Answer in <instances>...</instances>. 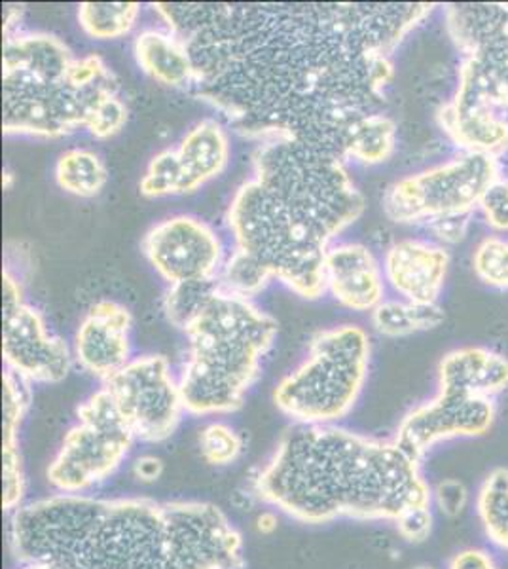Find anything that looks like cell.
Here are the masks:
<instances>
[{"instance_id":"6da1fadb","label":"cell","mask_w":508,"mask_h":569,"mask_svg":"<svg viewBox=\"0 0 508 569\" xmlns=\"http://www.w3.org/2000/svg\"><path fill=\"white\" fill-rule=\"evenodd\" d=\"M192 56L193 91L241 136L298 141L346 160L362 118L381 112L391 53L427 2H158Z\"/></svg>"},{"instance_id":"7a4b0ae2","label":"cell","mask_w":508,"mask_h":569,"mask_svg":"<svg viewBox=\"0 0 508 569\" xmlns=\"http://www.w3.org/2000/svg\"><path fill=\"white\" fill-rule=\"evenodd\" d=\"M21 563L72 569H243V536L207 501L53 493L8 515Z\"/></svg>"},{"instance_id":"3957f363","label":"cell","mask_w":508,"mask_h":569,"mask_svg":"<svg viewBox=\"0 0 508 569\" xmlns=\"http://www.w3.org/2000/svg\"><path fill=\"white\" fill-rule=\"evenodd\" d=\"M367 200L346 160L303 142H260L252 177L228 208L233 249L249 254L298 297L327 291L325 254L362 217Z\"/></svg>"},{"instance_id":"277c9868","label":"cell","mask_w":508,"mask_h":569,"mask_svg":"<svg viewBox=\"0 0 508 569\" xmlns=\"http://www.w3.org/2000/svg\"><path fill=\"white\" fill-rule=\"evenodd\" d=\"M252 486L265 503L311 526L343 518L392 525L414 505L432 503L421 461L397 440L338 426L289 427Z\"/></svg>"},{"instance_id":"5b68a950","label":"cell","mask_w":508,"mask_h":569,"mask_svg":"<svg viewBox=\"0 0 508 569\" xmlns=\"http://www.w3.org/2000/svg\"><path fill=\"white\" fill-rule=\"evenodd\" d=\"M188 338L179 386L187 412L232 415L260 376L279 325L247 298L215 292L182 330Z\"/></svg>"},{"instance_id":"8992f818","label":"cell","mask_w":508,"mask_h":569,"mask_svg":"<svg viewBox=\"0 0 508 569\" xmlns=\"http://www.w3.org/2000/svg\"><path fill=\"white\" fill-rule=\"evenodd\" d=\"M118 84L96 53L77 59L69 77L58 80L2 71V131L58 139L84 128L96 139H110L129 117Z\"/></svg>"},{"instance_id":"52a82bcc","label":"cell","mask_w":508,"mask_h":569,"mask_svg":"<svg viewBox=\"0 0 508 569\" xmlns=\"http://www.w3.org/2000/svg\"><path fill=\"white\" fill-rule=\"evenodd\" d=\"M370 353V337L357 325L317 332L308 357L273 389L276 407L300 426H336L359 401Z\"/></svg>"},{"instance_id":"ba28073f","label":"cell","mask_w":508,"mask_h":569,"mask_svg":"<svg viewBox=\"0 0 508 569\" xmlns=\"http://www.w3.org/2000/svg\"><path fill=\"white\" fill-rule=\"evenodd\" d=\"M136 440L109 391L101 388L78 407L77 423L64 435L46 479L58 493L91 492L122 467Z\"/></svg>"},{"instance_id":"9c48e42d","label":"cell","mask_w":508,"mask_h":569,"mask_svg":"<svg viewBox=\"0 0 508 569\" xmlns=\"http://www.w3.org/2000/svg\"><path fill=\"white\" fill-rule=\"evenodd\" d=\"M501 177L497 158L459 152L445 163L392 182L384 196L387 219L399 224L470 214L480 208L486 190Z\"/></svg>"},{"instance_id":"30bf717a","label":"cell","mask_w":508,"mask_h":569,"mask_svg":"<svg viewBox=\"0 0 508 569\" xmlns=\"http://www.w3.org/2000/svg\"><path fill=\"white\" fill-rule=\"evenodd\" d=\"M131 433L142 442H163L177 431L185 401L179 380L163 356L133 357L103 382Z\"/></svg>"},{"instance_id":"8fae6325","label":"cell","mask_w":508,"mask_h":569,"mask_svg":"<svg viewBox=\"0 0 508 569\" xmlns=\"http://www.w3.org/2000/svg\"><path fill=\"white\" fill-rule=\"evenodd\" d=\"M2 357L7 369L31 383H58L72 367L69 346L48 329L42 313L23 300L10 268L2 272Z\"/></svg>"},{"instance_id":"7c38bea8","label":"cell","mask_w":508,"mask_h":569,"mask_svg":"<svg viewBox=\"0 0 508 569\" xmlns=\"http://www.w3.org/2000/svg\"><path fill=\"white\" fill-rule=\"evenodd\" d=\"M142 252L169 284L217 279L226 260L217 232L192 214H175L150 228Z\"/></svg>"},{"instance_id":"4fadbf2b","label":"cell","mask_w":508,"mask_h":569,"mask_svg":"<svg viewBox=\"0 0 508 569\" xmlns=\"http://www.w3.org/2000/svg\"><path fill=\"white\" fill-rule=\"evenodd\" d=\"M496 418L497 405L491 399L437 391L432 399L421 402L402 418L392 439L406 452L424 461L438 445L484 437Z\"/></svg>"},{"instance_id":"5bb4252c","label":"cell","mask_w":508,"mask_h":569,"mask_svg":"<svg viewBox=\"0 0 508 569\" xmlns=\"http://www.w3.org/2000/svg\"><path fill=\"white\" fill-rule=\"evenodd\" d=\"M131 313L114 300H99L80 321L74 335V359L80 369L107 382L131 357Z\"/></svg>"},{"instance_id":"9a60e30c","label":"cell","mask_w":508,"mask_h":569,"mask_svg":"<svg viewBox=\"0 0 508 569\" xmlns=\"http://www.w3.org/2000/svg\"><path fill=\"white\" fill-rule=\"evenodd\" d=\"M450 252L429 240L395 241L384 257V276L406 302L432 305L445 289Z\"/></svg>"},{"instance_id":"2e32d148","label":"cell","mask_w":508,"mask_h":569,"mask_svg":"<svg viewBox=\"0 0 508 569\" xmlns=\"http://www.w3.org/2000/svg\"><path fill=\"white\" fill-rule=\"evenodd\" d=\"M384 266L362 243H338L325 254V283L338 305L372 311L386 300Z\"/></svg>"},{"instance_id":"e0dca14e","label":"cell","mask_w":508,"mask_h":569,"mask_svg":"<svg viewBox=\"0 0 508 569\" xmlns=\"http://www.w3.org/2000/svg\"><path fill=\"white\" fill-rule=\"evenodd\" d=\"M459 152L501 158L508 152V112L475 99L451 96L437 114Z\"/></svg>"},{"instance_id":"ac0fdd59","label":"cell","mask_w":508,"mask_h":569,"mask_svg":"<svg viewBox=\"0 0 508 569\" xmlns=\"http://www.w3.org/2000/svg\"><path fill=\"white\" fill-rule=\"evenodd\" d=\"M438 391L496 401L508 391V359L480 346L450 351L438 362Z\"/></svg>"},{"instance_id":"d6986e66","label":"cell","mask_w":508,"mask_h":569,"mask_svg":"<svg viewBox=\"0 0 508 569\" xmlns=\"http://www.w3.org/2000/svg\"><path fill=\"white\" fill-rule=\"evenodd\" d=\"M179 158L180 194H193L217 179L230 162V137L217 118H206L192 126L175 147Z\"/></svg>"},{"instance_id":"ffe728a7","label":"cell","mask_w":508,"mask_h":569,"mask_svg":"<svg viewBox=\"0 0 508 569\" xmlns=\"http://www.w3.org/2000/svg\"><path fill=\"white\" fill-rule=\"evenodd\" d=\"M77 59L71 48L53 34L26 33L20 29L4 33L2 71H20L46 80H58L69 77Z\"/></svg>"},{"instance_id":"44dd1931","label":"cell","mask_w":508,"mask_h":569,"mask_svg":"<svg viewBox=\"0 0 508 569\" xmlns=\"http://www.w3.org/2000/svg\"><path fill=\"white\" fill-rule=\"evenodd\" d=\"M137 66L156 82L171 88H192L196 67L187 44L169 29H145L133 42Z\"/></svg>"},{"instance_id":"7402d4cb","label":"cell","mask_w":508,"mask_h":569,"mask_svg":"<svg viewBox=\"0 0 508 569\" xmlns=\"http://www.w3.org/2000/svg\"><path fill=\"white\" fill-rule=\"evenodd\" d=\"M475 509L489 543L508 552V467H496L486 475L478 486Z\"/></svg>"},{"instance_id":"603a6c76","label":"cell","mask_w":508,"mask_h":569,"mask_svg":"<svg viewBox=\"0 0 508 569\" xmlns=\"http://www.w3.org/2000/svg\"><path fill=\"white\" fill-rule=\"evenodd\" d=\"M373 329L384 337H408L421 330L437 329L445 323L446 313L438 302L418 305L406 300H384L370 311Z\"/></svg>"},{"instance_id":"cb8c5ba5","label":"cell","mask_w":508,"mask_h":569,"mask_svg":"<svg viewBox=\"0 0 508 569\" xmlns=\"http://www.w3.org/2000/svg\"><path fill=\"white\" fill-rule=\"evenodd\" d=\"M56 182L69 194L96 198L107 187L109 171L101 156L93 150L71 149L59 156L56 162Z\"/></svg>"},{"instance_id":"d4e9b609","label":"cell","mask_w":508,"mask_h":569,"mask_svg":"<svg viewBox=\"0 0 508 569\" xmlns=\"http://www.w3.org/2000/svg\"><path fill=\"white\" fill-rule=\"evenodd\" d=\"M397 149V123L384 112L362 118L351 133L346 150V162L378 166L391 158Z\"/></svg>"},{"instance_id":"484cf974","label":"cell","mask_w":508,"mask_h":569,"mask_svg":"<svg viewBox=\"0 0 508 569\" xmlns=\"http://www.w3.org/2000/svg\"><path fill=\"white\" fill-rule=\"evenodd\" d=\"M139 13V2H82L78 23L91 39L114 40L131 33Z\"/></svg>"},{"instance_id":"4316f807","label":"cell","mask_w":508,"mask_h":569,"mask_svg":"<svg viewBox=\"0 0 508 569\" xmlns=\"http://www.w3.org/2000/svg\"><path fill=\"white\" fill-rule=\"evenodd\" d=\"M4 399H2V450H20V429L31 407L32 383L23 376L4 370Z\"/></svg>"},{"instance_id":"83f0119b","label":"cell","mask_w":508,"mask_h":569,"mask_svg":"<svg viewBox=\"0 0 508 569\" xmlns=\"http://www.w3.org/2000/svg\"><path fill=\"white\" fill-rule=\"evenodd\" d=\"M271 281L273 278L258 264L257 260L238 249H233L232 254L225 260V266L219 273L222 291L247 298V300L265 291Z\"/></svg>"},{"instance_id":"f1b7e54d","label":"cell","mask_w":508,"mask_h":569,"mask_svg":"<svg viewBox=\"0 0 508 569\" xmlns=\"http://www.w3.org/2000/svg\"><path fill=\"white\" fill-rule=\"evenodd\" d=\"M219 289V278L169 284V291L163 298V311L168 316L169 323L185 330V327L198 316V311L206 306L207 300Z\"/></svg>"},{"instance_id":"f546056e","label":"cell","mask_w":508,"mask_h":569,"mask_svg":"<svg viewBox=\"0 0 508 569\" xmlns=\"http://www.w3.org/2000/svg\"><path fill=\"white\" fill-rule=\"evenodd\" d=\"M472 270L484 284L508 291V240L488 236L478 243L472 254Z\"/></svg>"},{"instance_id":"4dcf8cb0","label":"cell","mask_w":508,"mask_h":569,"mask_svg":"<svg viewBox=\"0 0 508 569\" xmlns=\"http://www.w3.org/2000/svg\"><path fill=\"white\" fill-rule=\"evenodd\" d=\"M201 458L215 467L232 466L243 452V439L225 421H211L200 431Z\"/></svg>"},{"instance_id":"1f68e13d","label":"cell","mask_w":508,"mask_h":569,"mask_svg":"<svg viewBox=\"0 0 508 569\" xmlns=\"http://www.w3.org/2000/svg\"><path fill=\"white\" fill-rule=\"evenodd\" d=\"M182 176H180L179 158L175 149H166L150 160L142 176L141 194L147 198H168L179 196Z\"/></svg>"},{"instance_id":"d6a6232c","label":"cell","mask_w":508,"mask_h":569,"mask_svg":"<svg viewBox=\"0 0 508 569\" xmlns=\"http://www.w3.org/2000/svg\"><path fill=\"white\" fill-rule=\"evenodd\" d=\"M392 525L406 543H425L435 530V507L432 503L414 505L410 509H406Z\"/></svg>"},{"instance_id":"836d02e7","label":"cell","mask_w":508,"mask_h":569,"mask_svg":"<svg viewBox=\"0 0 508 569\" xmlns=\"http://www.w3.org/2000/svg\"><path fill=\"white\" fill-rule=\"evenodd\" d=\"M469 503L470 490L461 480L445 479L432 486V507L445 517H461Z\"/></svg>"},{"instance_id":"e575fe53","label":"cell","mask_w":508,"mask_h":569,"mask_svg":"<svg viewBox=\"0 0 508 569\" xmlns=\"http://www.w3.org/2000/svg\"><path fill=\"white\" fill-rule=\"evenodd\" d=\"M480 211L489 228L497 232H508V177H497L486 190Z\"/></svg>"},{"instance_id":"d590c367","label":"cell","mask_w":508,"mask_h":569,"mask_svg":"<svg viewBox=\"0 0 508 569\" xmlns=\"http://www.w3.org/2000/svg\"><path fill=\"white\" fill-rule=\"evenodd\" d=\"M470 214H457V217H446V219L432 220L429 222V230L437 236L438 241L456 246L465 240L469 232Z\"/></svg>"},{"instance_id":"8d00e7d4","label":"cell","mask_w":508,"mask_h":569,"mask_svg":"<svg viewBox=\"0 0 508 569\" xmlns=\"http://www.w3.org/2000/svg\"><path fill=\"white\" fill-rule=\"evenodd\" d=\"M446 569H501V566L489 550L467 547V549L457 550Z\"/></svg>"},{"instance_id":"74e56055","label":"cell","mask_w":508,"mask_h":569,"mask_svg":"<svg viewBox=\"0 0 508 569\" xmlns=\"http://www.w3.org/2000/svg\"><path fill=\"white\" fill-rule=\"evenodd\" d=\"M133 475H136L137 480H141L145 485L156 482L163 475V461L156 458V456H141L133 463Z\"/></svg>"},{"instance_id":"f35d334b","label":"cell","mask_w":508,"mask_h":569,"mask_svg":"<svg viewBox=\"0 0 508 569\" xmlns=\"http://www.w3.org/2000/svg\"><path fill=\"white\" fill-rule=\"evenodd\" d=\"M257 528L260 533H273L277 530V515L276 512L266 511L257 518Z\"/></svg>"},{"instance_id":"ab89813d","label":"cell","mask_w":508,"mask_h":569,"mask_svg":"<svg viewBox=\"0 0 508 569\" xmlns=\"http://www.w3.org/2000/svg\"><path fill=\"white\" fill-rule=\"evenodd\" d=\"M21 569H72L69 566H64V563L58 562H32V563H23V568Z\"/></svg>"},{"instance_id":"60d3db41","label":"cell","mask_w":508,"mask_h":569,"mask_svg":"<svg viewBox=\"0 0 508 569\" xmlns=\"http://www.w3.org/2000/svg\"><path fill=\"white\" fill-rule=\"evenodd\" d=\"M13 184V176L8 171V169H4V173H2V187H4V190H10Z\"/></svg>"},{"instance_id":"b9f144b4","label":"cell","mask_w":508,"mask_h":569,"mask_svg":"<svg viewBox=\"0 0 508 569\" xmlns=\"http://www.w3.org/2000/svg\"><path fill=\"white\" fill-rule=\"evenodd\" d=\"M412 569H437L432 568V566H429V563H421V566H416V568Z\"/></svg>"}]
</instances>
